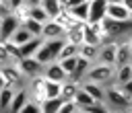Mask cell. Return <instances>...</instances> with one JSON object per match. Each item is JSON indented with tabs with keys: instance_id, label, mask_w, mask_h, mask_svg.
Wrapping results in <instances>:
<instances>
[{
	"instance_id": "obj_41",
	"label": "cell",
	"mask_w": 132,
	"mask_h": 113,
	"mask_svg": "<svg viewBox=\"0 0 132 113\" xmlns=\"http://www.w3.org/2000/svg\"><path fill=\"white\" fill-rule=\"evenodd\" d=\"M85 0H66V6H74V4H80Z\"/></svg>"
},
{
	"instance_id": "obj_17",
	"label": "cell",
	"mask_w": 132,
	"mask_h": 113,
	"mask_svg": "<svg viewBox=\"0 0 132 113\" xmlns=\"http://www.w3.org/2000/svg\"><path fill=\"white\" fill-rule=\"evenodd\" d=\"M62 97H45L39 101V113H58Z\"/></svg>"
},
{
	"instance_id": "obj_11",
	"label": "cell",
	"mask_w": 132,
	"mask_h": 113,
	"mask_svg": "<svg viewBox=\"0 0 132 113\" xmlns=\"http://www.w3.org/2000/svg\"><path fill=\"white\" fill-rule=\"evenodd\" d=\"M41 74L45 76V78H50V80H56V82H62V80H66L68 78V74L62 70V66L58 64V60L56 62H50V64H45L43 66V70H41Z\"/></svg>"
},
{
	"instance_id": "obj_14",
	"label": "cell",
	"mask_w": 132,
	"mask_h": 113,
	"mask_svg": "<svg viewBox=\"0 0 132 113\" xmlns=\"http://www.w3.org/2000/svg\"><path fill=\"white\" fill-rule=\"evenodd\" d=\"M29 99V90L25 88V86H19V88H14V92H12V99H10V105H8V111H14V113H19V109L25 105V101Z\"/></svg>"
},
{
	"instance_id": "obj_38",
	"label": "cell",
	"mask_w": 132,
	"mask_h": 113,
	"mask_svg": "<svg viewBox=\"0 0 132 113\" xmlns=\"http://www.w3.org/2000/svg\"><path fill=\"white\" fill-rule=\"evenodd\" d=\"M118 88L126 95V97H130L132 99V80H128V82H122V84H118Z\"/></svg>"
},
{
	"instance_id": "obj_24",
	"label": "cell",
	"mask_w": 132,
	"mask_h": 113,
	"mask_svg": "<svg viewBox=\"0 0 132 113\" xmlns=\"http://www.w3.org/2000/svg\"><path fill=\"white\" fill-rule=\"evenodd\" d=\"M97 51H99V45H89V43H80L78 45V55L89 60V62L97 60Z\"/></svg>"
},
{
	"instance_id": "obj_25",
	"label": "cell",
	"mask_w": 132,
	"mask_h": 113,
	"mask_svg": "<svg viewBox=\"0 0 132 113\" xmlns=\"http://www.w3.org/2000/svg\"><path fill=\"white\" fill-rule=\"evenodd\" d=\"M31 37H33V35H31V33H29V31H27L23 25H19V27H16V29L10 33V37H8V39H10L12 43L21 45V43H25V41H27V39H31Z\"/></svg>"
},
{
	"instance_id": "obj_1",
	"label": "cell",
	"mask_w": 132,
	"mask_h": 113,
	"mask_svg": "<svg viewBox=\"0 0 132 113\" xmlns=\"http://www.w3.org/2000/svg\"><path fill=\"white\" fill-rule=\"evenodd\" d=\"M105 88V92H103V103H105V107L107 109H120V111H130V107H132V99L130 97H126L120 88H118V84L116 82H111V84H105L103 86Z\"/></svg>"
},
{
	"instance_id": "obj_15",
	"label": "cell",
	"mask_w": 132,
	"mask_h": 113,
	"mask_svg": "<svg viewBox=\"0 0 132 113\" xmlns=\"http://www.w3.org/2000/svg\"><path fill=\"white\" fill-rule=\"evenodd\" d=\"M39 6L45 10V14H47L50 18H56V16L60 14V10L68 8V6H66V2H62V0H41V2H39Z\"/></svg>"
},
{
	"instance_id": "obj_9",
	"label": "cell",
	"mask_w": 132,
	"mask_h": 113,
	"mask_svg": "<svg viewBox=\"0 0 132 113\" xmlns=\"http://www.w3.org/2000/svg\"><path fill=\"white\" fill-rule=\"evenodd\" d=\"M95 62H103V64L113 66V62H116V41H103L99 45V51H97V60Z\"/></svg>"
},
{
	"instance_id": "obj_27",
	"label": "cell",
	"mask_w": 132,
	"mask_h": 113,
	"mask_svg": "<svg viewBox=\"0 0 132 113\" xmlns=\"http://www.w3.org/2000/svg\"><path fill=\"white\" fill-rule=\"evenodd\" d=\"M43 45L50 49V53L54 55V60H58V53L64 45V37H54V39H43Z\"/></svg>"
},
{
	"instance_id": "obj_8",
	"label": "cell",
	"mask_w": 132,
	"mask_h": 113,
	"mask_svg": "<svg viewBox=\"0 0 132 113\" xmlns=\"http://www.w3.org/2000/svg\"><path fill=\"white\" fill-rule=\"evenodd\" d=\"M19 25H21L19 18H16L12 12H4V14H0V39H8L10 33H12Z\"/></svg>"
},
{
	"instance_id": "obj_7",
	"label": "cell",
	"mask_w": 132,
	"mask_h": 113,
	"mask_svg": "<svg viewBox=\"0 0 132 113\" xmlns=\"http://www.w3.org/2000/svg\"><path fill=\"white\" fill-rule=\"evenodd\" d=\"M105 16L107 18H116V21H132V8L120 4H107L105 8Z\"/></svg>"
},
{
	"instance_id": "obj_44",
	"label": "cell",
	"mask_w": 132,
	"mask_h": 113,
	"mask_svg": "<svg viewBox=\"0 0 132 113\" xmlns=\"http://www.w3.org/2000/svg\"><path fill=\"white\" fill-rule=\"evenodd\" d=\"M122 0H107V4H120Z\"/></svg>"
},
{
	"instance_id": "obj_2",
	"label": "cell",
	"mask_w": 132,
	"mask_h": 113,
	"mask_svg": "<svg viewBox=\"0 0 132 113\" xmlns=\"http://www.w3.org/2000/svg\"><path fill=\"white\" fill-rule=\"evenodd\" d=\"M113 66L109 64H103V62H91L87 72H85V78L82 80H93V82H99V84H111L113 82Z\"/></svg>"
},
{
	"instance_id": "obj_30",
	"label": "cell",
	"mask_w": 132,
	"mask_h": 113,
	"mask_svg": "<svg viewBox=\"0 0 132 113\" xmlns=\"http://www.w3.org/2000/svg\"><path fill=\"white\" fill-rule=\"evenodd\" d=\"M12 92H14L12 86H2V88H0V109H2V111H8V105H10Z\"/></svg>"
},
{
	"instance_id": "obj_26",
	"label": "cell",
	"mask_w": 132,
	"mask_h": 113,
	"mask_svg": "<svg viewBox=\"0 0 132 113\" xmlns=\"http://www.w3.org/2000/svg\"><path fill=\"white\" fill-rule=\"evenodd\" d=\"M72 101H74V103L78 105V113H80V109H82V107H89L91 103H97V101H93V99H91V95H89V92H85V90H82L80 86H78V90L74 92Z\"/></svg>"
},
{
	"instance_id": "obj_4",
	"label": "cell",
	"mask_w": 132,
	"mask_h": 113,
	"mask_svg": "<svg viewBox=\"0 0 132 113\" xmlns=\"http://www.w3.org/2000/svg\"><path fill=\"white\" fill-rule=\"evenodd\" d=\"M0 72H2V76H4L6 86H12V88L23 86V78H25V76L21 74V70L16 68V64H14V62L0 64Z\"/></svg>"
},
{
	"instance_id": "obj_31",
	"label": "cell",
	"mask_w": 132,
	"mask_h": 113,
	"mask_svg": "<svg viewBox=\"0 0 132 113\" xmlns=\"http://www.w3.org/2000/svg\"><path fill=\"white\" fill-rule=\"evenodd\" d=\"M29 8H31V6H29V4H27V2L23 0V2H21V4H16L14 8H10L8 12H12V14H14L16 18H19V23H23V21H25V18L29 16Z\"/></svg>"
},
{
	"instance_id": "obj_6",
	"label": "cell",
	"mask_w": 132,
	"mask_h": 113,
	"mask_svg": "<svg viewBox=\"0 0 132 113\" xmlns=\"http://www.w3.org/2000/svg\"><path fill=\"white\" fill-rule=\"evenodd\" d=\"M128 62H132V45H130V37H124V39L116 41V62H113V66H122V64H128Z\"/></svg>"
},
{
	"instance_id": "obj_42",
	"label": "cell",
	"mask_w": 132,
	"mask_h": 113,
	"mask_svg": "<svg viewBox=\"0 0 132 113\" xmlns=\"http://www.w3.org/2000/svg\"><path fill=\"white\" fill-rule=\"evenodd\" d=\"M25 2H27V4H29V6H35V4H39V2H41V0H25Z\"/></svg>"
},
{
	"instance_id": "obj_3",
	"label": "cell",
	"mask_w": 132,
	"mask_h": 113,
	"mask_svg": "<svg viewBox=\"0 0 132 113\" xmlns=\"http://www.w3.org/2000/svg\"><path fill=\"white\" fill-rule=\"evenodd\" d=\"M103 27H105V33H107V41H118V39L130 37L132 23L130 21H116V18L103 16Z\"/></svg>"
},
{
	"instance_id": "obj_29",
	"label": "cell",
	"mask_w": 132,
	"mask_h": 113,
	"mask_svg": "<svg viewBox=\"0 0 132 113\" xmlns=\"http://www.w3.org/2000/svg\"><path fill=\"white\" fill-rule=\"evenodd\" d=\"M2 43H4V49H6V53H8V60H10V62H16V60L21 58V47H19L16 43H12L10 39H2Z\"/></svg>"
},
{
	"instance_id": "obj_19",
	"label": "cell",
	"mask_w": 132,
	"mask_h": 113,
	"mask_svg": "<svg viewBox=\"0 0 132 113\" xmlns=\"http://www.w3.org/2000/svg\"><path fill=\"white\" fill-rule=\"evenodd\" d=\"M89 60H85V58H76V66H74V70H72V74H68V78L70 80H74V82H80L82 78H85V72H87V68H89Z\"/></svg>"
},
{
	"instance_id": "obj_37",
	"label": "cell",
	"mask_w": 132,
	"mask_h": 113,
	"mask_svg": "<svg viewBox=\"0 0 132 113\" xmlns=\"http://www.w3.org/2000/svg\"><path fill=\"white\" fill-rule=\"evenodd\" d=\"M19 113H39V103L33 101V99H27L25 105L19 109Z\"/></svg>"
},
{
	"instance_id": "obj_32",
	"label": "cell",
	"mask_w": 132,
	"mask_h": 113,
	"mask_svg": "<svg viewBox=\"0 0 132 113\" xmlns=\"http://www.w3.org/2000/svg\"><path fill=\"white\" fill-rule=\"evenodd\" d=\"M43 90H45V97H60V82L45 78V82H43Z\"/></svg>"
},
{
	"instance_id": "obj_23",
	"label": "cell",
	"mask_w": 132,
	"mask_h": 113,
	"mask_svg": "<svg viewBox=\"0 0 132 113\" xmlns=\"http://www.w3.org/2000/svg\"><path fill=\"white\" fill-rule=\"evenodd\" d=\"M82 43H89V45H101V37L87 25V21L82 23Z\"/></svg>"
},
{
	"instance_id": "obj_5",
	"label": "cell",
	"mask_w": 132,
	"mask_h": 113,
	"mask_svg": "<svg viewBox=\"0 0 132 113\" xmlns=\"http://www.w3.org/2000/svg\"><path fill=\"white\" fill-rule=\"evenodd\" d=\"M16 68L21 70V74L25 76V78H31V76H37V74H41V70H43V64H39L33 55H25V58H19L16 62Z\"/></svg>"
},
{
	"instance_id": "obj_10",
	"label": "cell",
	"mask_w": 132,
	"mask_h": 113,
	"mask_svg": "<svg viewBox=\"0 0 132 113\" xmlns=\"http://www.w3.org/2000/svg\"><path fill=\"white\" fill-rule=\"evenodd\" d=\"M64 35V27L56 21V18H47L41 27V39H54V37H62Z\"/></svg>"
},
{
	"instance_id": "obj_33",
	"label": "cell",
	"mask_w": 132,
	"mask_h": 113,
	"mask_svg": "<svg viewBox=\"0 0 132 113\" xmlns=\"http://www.w3.org/2000/svg\"><path fill=\"white\" fill-rule=\"evenodd\" d=\"M76 58H78V53H76V55L62 58V60H58V64L62 66V70H64L66 74H72V70H74V66H76Z\"/></svg>"
},
{
	"instance_id": "obj_43",
	"label": "cell",
	"mask_w": 132,
	"mask_h": 113,
	"mask_svg": "<svg viewBox=\"0 0 132 113\" xmlns=\"http://www.w3.org/2000/svg\"><path fill=\"white\" fill-rule=\"evenodd\" d=\"M2 86H6V82H4V76H2V72H0V88Z\"/></svg>"
},
{
	"instance_id": "obj_45",
	"label": "cell",
	"mask_w": 132,
	"mask_h": 113,
	"mask_svg": "<svg viewBox=\"0 0 132 113\" xmlns=\"http://www.w3.org/2000/svg\"><path fill=\"white\" fill-rule=\"evenodd\" d=\"M62 2H66V0H62Z\"/></svg>"
},
{
	"instance_id": "obj_12",
	"label": "cell",
	"mask_w": 132,
	"mask_h": 113,
	"mask_svg": "<svg viewBox=\"0 0 132 113\" xmlns=\"http://www.w3.org/2000/svg\"><path fill=\"white\" fill-rule=\"evenodd\" d=\"M80 88H82L85 92H89L93 101H97V103H103V92H105L103 84H99V82H93V80H80Z\"/></svg>"
},
{
	"instance_id": "obj_13",
	"label": "cell",
	"mask_w": 132,
	"mask_h": 113,
	"mask_svg": "<svg viewBox=\"0 0 132 113\" xmlns=\"http://www.w3.org/2000/svg\"><path fill=\"white\" fill-rule=\"evenodd\" d=\"M107 0H89V16L87 21H101L105 16Z\"/></svg>"
},
{
	"instance_id": "obj_21",
	"label": "cell",
	"mask_w": 132,
	"mask_h": 113,
	"mask_svg": "<svg viewBox=\"0 0 132 113\" xmlns=\"http://www.w3.org/2000/svg\"><path fill=\"white\" fill-rule=\"evenodd\" d=\"M78 86H80V82H74V80H70V78L62 80V82H60V97H62V99H72L74 92L78 90Z\"/></svg>"
},
{
	"instance_id": "obj_22",
	"label": "cell",
	"mask_w": 132,
	"mask_h": 113,
	"mask_svg": "<svg viewBox=\"0 0 132 113\" xmlns=\"http://www.w3.org/2000/svg\"><path fill=\"white\" fill-rule=\"evenodd\" d=\"M68 10H70V14H72L76 21L85 23L87 16H89V0H85V2H80V4H74V6H68Z\"/></svg>"
},
{
	"instance_id": "obj_18",
	"label": "cell",
	"mask_w": 132,
	"mask_h": 113,
	"mask_svg": "<svg viewBox=\"0 0 132 113\" xmlns=\"http://www.w3.org/2000/svg\"><path fill=\"white\" fill-rule=\"evenodd\" d=\"M62 37H64V41H66V43L80 45V43H82V23H80V25H76V27H70V29H66Z\"/></svg>"
},
{
	"instance_id": "obj_34",
	"label": "cell",
	"mask_w": 132,
	"mask_h": 113,
	"mask_svg": "<svg viewBox=\"0 0 132 113\" xmlns=\"http://www.w3.org/2000/svg\"><path fill=\"white\" fill-rule=\"evenodd\" d=\"M29 16H31V18H35V21H39V23H45V21L50 18V16L45 14V10H43L39 4H35V6H31V8H29Z\"/></svg>"
},
{
	"instance_id": "obj_36",
	"label": "cell",
	"mask_w": 132,
	"mask_h": 113,
	"mask_svg": "<svg viewBox=\"0 0 132 113\" xmlns=\"http://www.w3.org/2000/svg\"><path fill=\"white\" fill-rule=\"evenodd\" d=\"M76 53H78V45H72V43H66V41H64V45H62V49H60V53H58V60L68 58V55H76Z\"/></svg>"
},
{
	"instance_id": "obj_35",
	"label": "cell",
	"mask_w": 132,
	"mask_h": 113,
	"mask_svg": "<svg viewBox=\"0 0 132 113\" xmlns=\"http://www.w3.org/2000/svg\"><path fill=\"white\" fill-rule=\"evenodd\" d=\"M58 113H78V105H76L72 99H62Z\"/></svg>"
},
{
	"instance_id": "obj_28",
	"label": "cell",
	"mask_w": 132,
	"mask_h": 113,
	"mask_svg": "<svg viewBox=\"0 0 132 113\" xmlns=\"http://www.w3.org/2000/svg\"><path fill=\"white\" fill-rule=\"evenodd\" d=\"M33 37H41V27H43V23H39V21H35V18H31V16H27L23 23H21Z\"/></svg>"
},
{
	"instance_id": "obj_39",
	"label": "cell",
	"mask_w": 132,
	"mask_h": 113,
	"mask_svg": "<svg viewBox=\"0 0 132 113\" xmlns=\"http://www.w3.org/2000/svg\"><path fill=\"white\" fill-rule=\"evenodd\" d=\"M6 62H10V60H8V53H6L4 43H2V39H0V64H6Z\"/></svg>"
},
{
	"instance_id": "obj_40",
	"label": "cell",
	"mask_w": 132,
	"mask_h": 113,
	"mask_svg": "<svg viewBox=\"0 0 132 113\" xmlns=\"http://www.w3.org/2000/svg\"><path fill=\"white\" fill-rule=\"evenodd\" d=\"M8 12V0H0V14Z\"/></svg>"
},
{
	"instance_id": "obj_20",
	"label": "cell",
	"mask_w": 132,
	"mask_h": 113,
	"mask_svg": "<svg viewBox=\"0 0 132 113\" xmlns=\"http://www.w3.org/2000/svg\"><path fill=\"white\" fill-rule=\"evenodd\" d=\"M43 43V39L41 37H31V39H27L25 43H21L19 47H21V58H25V55H35V51H37V47Z\"/></svg>"
},
{
	"instance_id": "obj_16",
	"label": "cell",
	"mask_w": 132,
	"mask_h": 113,
	"mask_svg": "<svg viewBox=\"0 0 132 113\" xmlns=\"http://www.w3.org/2000/svg\"><path fill=\"white\" fill-rule=\"evenodd\" d=\"M113 82L116 84H122V82H128L132 80V64H122V66H113Z\"/></svg>"
}]
</instances>
